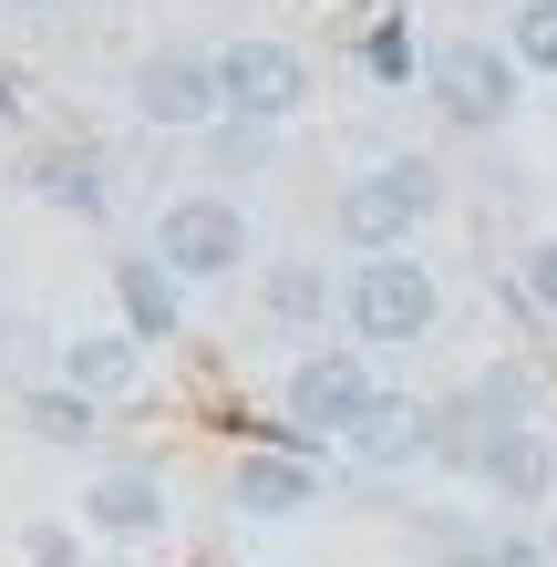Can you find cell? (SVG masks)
<instances>
[{"instance_id": "cell-1", "label": "cell", "mask_w": 557, "mask_h": 567, "mask_svg": "<svg viewBox=\"0 0 557 567\" xmlns=\"http://www.w3.org/2000/svg\"><path fill=\"white\" fill-rule=\"evenodd\" d=\"M351 330L372 351H413L434 330V269L413 248H362V269H351Z\"/></svg>"}, {"instance_id": "cell-2", "label": "cell", "mask_w": 557, "mask_h": 567, "mask_svg": "<svg viewBox=\"0 0 557 567\" xmlns=\"http://www.w3.org/2000/svg\"><path fill=\"white\" fill-rule=\"evenodd\" d=\"M423 207H434V165L392 155V165H372V176L341 186V238L351 248H403L413 227H423Z\"/></svg>"}, {"instance_id": "cell-3", "label": "cell", "mask_w": 557, "mask_h": 567, "mask_svg": "<svg viewBox=\"0 0 557 567\" xmlns=\"http://www.w3.org/2000/svg\"><path fill=\"white\" fill-rule=\"evenodd\" d=\"M155 258H166L176 279H227L248 258V217L227 207V196H176V207L155 217Z\"/></svg>"}, {"instance_id": "cell-4", "label": "cell", "mask_w": 557, "mask_h": 567, "mask_svg": "<svg viewBox=\"0 0 557 567\" xmlns=\"http://www.w3.org/2000/svg\"><path fill=\"white\" fill-rule=\"evenodd\" d=\"M516 42H444L434 52V104L454 114V124H506L516 114Z\"/></svg>"}, {"instance_id": "cell-5", "label": "cell", "mask_w": 557, "mask_h": 567, "mask_svg": "<svg viewBox=\"0 0 557 567\" xmlns=\"http://www.w3.org/2000/svg\"><path fill=\"white\" fill-rule=\"evenodd\" d=\"M217 83H227V114L238 124H279V114H300V93H310V73H300L289 42H227Z\"/></svg>"}, {"instance_id": "cell-6", "label": "cell", "mask_w": 557, "mask_h": 567, "mask_svg": "<svg viewBox=\"0 0 557 567\" xmlns=\"http://www.w3.org/2000/svg\"><path fill=\"white\" fill-rule=\"evenodd\" d=\"M135 114L155 124V135H196V124H217V114H227V83H217V62L155 52L145 73H135Z\"/></svg>"}, {"instance_id": "cell-7", "label": "cell", "mask_w": 557, "mask_h": 567, "mask_svg": "<svg viewBox=\"0 0 557 567\" xmlns=\"http://www.w3.org/2000/svg\"><path fill=\"white\" fill-rule=\"evenodd\" d=\"M372 403H382V392H372V372H362V351H310L300 372H289V413L320 423V433H351Z\"/></svg>"}, {"instance_id": "cell-8", "label": "cell", "mask_w": 557, "mask_h": 567, "mask_svg": "<svg viewBox=\"0 0 557 567\" xmlns=\"http://www.w3.org/2000/svg\"><path fill=\"white\" fill-rule=\"evenodd\" d=\"M475 475H485V495H506V506H537V495L557 485V454H547V433L537 423H496V433H485V444H475Z\"/></svg>"}, {"instance_id": "cell-9", "label": "cell", "mask_w": 557, "mask_h": 567, "mask_svg": "<svg viewBox=\"0 0 557 567\" xmlns=\"http://www.w3.org/2000/svg\"><path fill=\"white\" fill-rule=\"evenodd\" d=\"M93 526H104V537H155V526H166V485H155V464H114V475L93 485Z\"/></svg>"}, {"instance_id": "cell-10", "label": "cell", "mask_w": 557, "mask_h": 567, "mask_svg": "<svg viewBox=\"0 0 557 567\" xmlns=\"http://www.w3.org/2000/svg\"><path fill=\"white\" fill-rule=\"evenodd\" d=\"M62 382H83L93 403H104V392H135V382H145V330H104V341H62Z\"/></svg>"}, {"instance_id": "cell-11", "label": "cell", "mask_w": 557, "mask_h": 567, "mask_svg": "<svg viewBox=\"0 0 557 567\" xmlns=\"http://www.w3.org/2000/svg\"><path fill=\"white\" fill-rule=\"evenodd\" d=\"M114 289H124V330H145V341H176V269L166 258H124L114 269Z\"/></svg>"}, {"instance_id": "cell-12", "label": "cell", "mask_w": 557, "mask_h": 567, "mask_svg": "<svg viewBox=\"0 0 557 567\" xmlns=\"http://www.w3.org/2000/svg\"><path fill=\"white\" fill-rule=\"evenodd\" d=\"M310 495H320V475L300 454H248L238 464V506L248 516H289V506H310Z\"/></svg>"}, {"instance_id": "cell-13", "label": "cell", "mask_w": 557, "mask_h": 567, "mask_svg": "<svg viewBox=\"0 0 557 567\" xmlns=\"http://www.w3.org/2000/svg\"><path fill=\"white\" fill-rule=\"evenodd\" d=\"M31 186H42L52 207H73V217L104 207V165H93V155H42V165H31Z\"/></svg>"}, {"instance_id": "cell-14", "label": "cell", "mask_w": 557, "mask_h": 567, "mask_svg": "<svg viewBox=\"0 0 557 567\" xmlns=\"http://www.w3.org/2000/svg\"><path fill=\"white\" fill-rule=\"evenodd\" d=\"M31 433L83 444V433H93V392H83V382H73V392H31Z\"/></svg>"}, {"instance_id": "cell-15", "label": "cell", "mask_w": 557, "mask_h": 567, "mask_svg": "<svg viewBox=\"0 0 557 567\" xmlns=\"http://www.w3.org/2000/svg\"><path fill=\"white\" fill-rule=\"evenodd\" d=\"M516 62H527V73H557V0H516Z\"/></svg>"}, {"instance_id": "cell-16", "label": "cell", "mask_w": 557, "mask_h": 567, "mask_svg": "<svg viewBox=\"0 0 557 567\" xmlns=\"http://www.w3.org/2000/svg\"><path fill=\"white\" fill-rule=\"evenodd\" d=\"M351 444H362L372 464H392V454H413V413H403V403H372L362 423H351Z\"/></svg>"}, {"instance_id": "cell-17", "label": "cell", "mask_w": 557, "mask_h": 567, "mask_svg": "<svg viewBox=\"0 0 557 567\" xmlns=\"http://www.w3.org/2000/svg\"><path fill=\"white\" fill-rule=\"evenodd\" d=\"M320 299H331V289H320V269H310V258H289V269H269V310H279V320H310Z\"/></svg>"}, {"instance_id": "cell-18", "label": "cell", "mask_w": 557, "mask_h": 567, "mask_svg": "<svg viewBox=\"0 0 557 567\" xmlns=\"http://www.w3.org/2000/svg\"><path fill=\"white\" fill-rule=\"evenodd\" d=\"M516 279H527V299L557 320V238H547V248H527V269H516Z\"/></svg>"}, {"instance_id": "cell-19", "label": "cell", "mask_w": 557, "mask_h": 567, "mask_svg": "<svg viewBox=\"0 0 557 567\" xmlns=\"http://www.w3.org/2000/svg\"><path fill=\"white\" fill-rule=\"evenodd\" d=\"M372 73H392V83L413 73V42H403V31H382V42H372Z\"/></svg>"}, {"instance_id": "cell-20", "label": "cell", "mask_w": 557, "mask_h": 567, "mask_svg": "<svg viewBox=\"0 0 557 567\" xmlns=\"http://www.w3.org/2000/svg\"><path fill=\"white\" fill-rule=\"evenodd\" d=\"M11 11H42V0H11Z\"/></svg>"}, {"instance_id": "cell-21", "label": "cell", "mask_w": 557, "mask_h": 567, "mask_svg": "<svg viewBox=\"0 0 557 567\" xmlns=\"http://www.w3.org/2000/svg\"><path fill=\"white\" fill-rule=\"evenodd\" d=\"M0 114H11V93H0Z\"/></svg>"}]
</instances>
